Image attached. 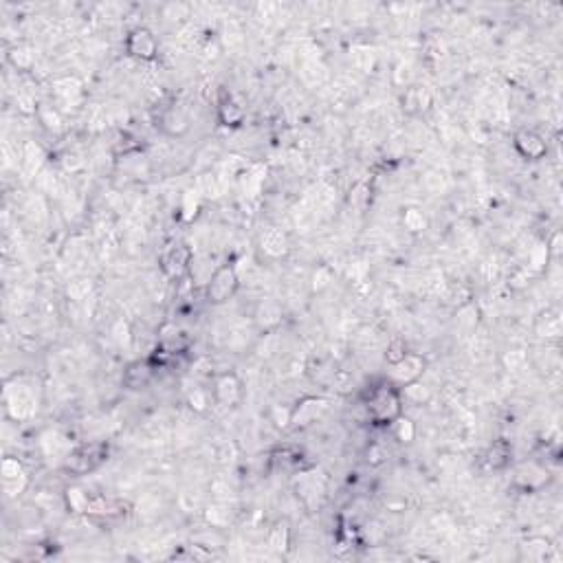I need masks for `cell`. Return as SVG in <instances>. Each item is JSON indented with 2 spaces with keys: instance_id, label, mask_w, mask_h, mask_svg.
Here are the masks:
<instances>
[{
  "instance_id": "6da1fadb",
  "label": "cell",
  "mask_w": 563,
  "mask_h": 563,
  "mask_svg": "<svg viewBox=\"0 0 563 563\" xmlns=\"http://www.w3.org/2000/svg\"><path fill=\"white\" fill-rule=\"evenodd\" d=\"M403 396L390 381H381L366 394V412L378 427H390L398 416H403Z\"/></svg>"
},
{
  "instance_id": "7a4b0ae2",
  "label": "cell",
  "mask_w": 563,
  "mask_h": 563,
  "mask_svg": "<svg viewBox=\"0 0 563 563\" xmlns=\"http://www.w3.org/2000/svg\"><path fill=\"white\" fill-rule=\"evenodd\" d=\"M240 288V276L238 268H235L231 262H225L218 268L211 271V276L205 282V299L211 306H223L229 299L235 297Z\"/></svg>"
},
{
  "instance_id": "3957f363",
  "label": "cell",
  "mask_w": 563,
  "mask_h": 563,
  "mask_svg": "<svg viewBox=\"0 0 563 563\" xmlns=\"http://www.w3.org/2000/svg\"><path fill=\"white\" fill-rule=\"evenodd\" d=\"M106 460H108V445L90 443L73 449L64 460V469L70 471L73 476H86L97 471Z\"/></svg>"
},
{
  "instance_id": "277c9868",
  "label": "cell",
  "mask_w": 563,
  "mask_h": 563,
  "mask_svg": "<svg viewBox=\"0 0 563 563\" xmlns=\"http://www.w3.org/2000/svg\"><path fill=\"white\" fill-rule=\"evenodd\" d=\"M192 264H194V253L185 242H172L170 247L163 249L161 258H159L161 273L166 276L170 282L183 280L190 273Z\"/></svg>"
},
{
  "instance_id": "5b68a950",
  "label": "cell",
  "mask_w": 563,
  "mask_h": 563,
  "mask_svg": "<svg viewBox=\"0 0 563 563\" xmlns=\"http://www.w3.org/2000/svg\"><path fill=\"white\" fill-rule=\"evenodd\" d=\"M125 56L137 62H154L159 58V40L152 29L148 27H135L128 31L123 40Z\"/></svg>"
},
{
  "instance_id": "8992f818",
  "label": "cell",
  "mask_w": 563,
  "mask_h": 563,
  "mask_svg": "<svg viewBox=\"0 0 563 563\" xmlns=\"http://www.w3.org/2000/svg\"><path fill=\"white\" fill-rule=\"evenodd\" d=\"M211 392H214L216 405H221L225 409H233V407H238L245 401V383H242V378L235 374V372H229V370L216 374Z\"/></svg>"
},
{
  "instance_id": "52a82bcc",
  "label": "cell",
  "mask_w": 563,
  "mask_h": 563,
  "mask_svg": "<svg viewBox=\"0 0 563 563\" xmlns=\"http://www.w3.org/2000/svg\"><path fill=\"white\" fill-rule=\"evenodd\" d=\"M427 370V359L419 352H407V357L403 361L394 363L390 366V383H394L396 388H405L414 381H421L423 374Z\"/></svg>"
},
{
  "instance_id": "ba28073f",
  "label": "cell",
  "mask_w": 563,
  "mask_h": 563,
  "mask_svg": "<svg viewBox=\"0 0 563 563\" xmlns=\"http://www.w3.org/2000/svg\"><path fill=\"white\" fill-rule=\"evenodd\" d=\"M435 99L433 93L423 84H412L401 93V111L407 117H425L431 113Z\"/></svg>"
},
{
  "instance_id": "9c48e42d",
  "label": "cell",
  "mask_w": 563,
  "mask_h": 563,
  "mask_svg": "<svg viewBox=\"0 0 563 563\" xmlns=\"http://www.w3.org/2000/svg\"><path fill=\"white\" fill-rule=\"evenodd\" d=\"M513 148L524 161H531V163L548 156V141L537 130H528V128H521L513 135Z\"/></svg>"
},
{
  "instance_id": "30bf717a",
  "label": "cell",
  "mask_w": 563,
  "mask_h": 563,
  "mask_svg": "<svg viewBox=\"0 0 563 563\" xmlns=\"http://www.w3.org/2000/svg\"><path fill=\"white\" fill-rule=\"evenodd\" d=\"M216 121L229 130L242 128V123L247 121L245 106L227 90H221V95L216 99Z\"/></svg>"
},
{
  "instance_id": "8fae6325",
  "label": "cell",
  "mask_w": 563,
  "mask_h": 563,
  "mask_svg": "<svg viewBox=\"0 0 563 563\" xmlns=\"http://www.w3.org/2000/svg\"><path fill=\"white\" fill-rule=\"evenodd\" d=\"M154 374H156V363L150 357L135 359V361L128 363V366H125L123 376H121V383H123L125 390L137 392V390L148 388L152 383Z\"/></svg>"
},
{
  "instance_id": "7c38bea8",
  "label": "cell",
  "mask_w": 563,
  "mask_h": 563,
  "mask_svg": "<svg viewBox=\"0 0 563 563\" xmlns=\"http://www.w3.org/2000/svg\"><path fill=\"white\" fill-rule=\"evenodd\" d=\"M190 125H192L190 115L180 106H166L156 119V128L166 137H172V139L185 137L190 132Z\"/></svg>"
},
{
  "instance_id": "4fadbf2b",
  "label": "cell",
  "mask_w": 563,
  "mask_h": 563,
  "mask_svg": "<svg viewBox=\"0 0 563 563\" xmlns=\"http://www.w3.org/2000/svg\"><path fill=\"white\" fill-rule=\"evenodd\" d=\"M535 335L546 341H559L563 335V315L557 306H548L535 319Z\"/></svg>"
},
{
  "instance_id": "5bb4252c",
  "label": "cell",
  "mask_w": 563,
  "mask_h": 563,
  "mask_svg": "<svg viewBox=\"0 0 563 563\" xmlns=\"http://www.w3.org/2000/svg\"><path fill=\"white\" fill-rule=\"evenodd\" d=\"M550 482V474L539 464H524L521 469H517L513 484L524 493H535L541 491L543 486H548Z\"/></svg>"
},
{
  "instance_id": "9a60e30c",
  "label": "cell",
  "mask_w": 563,
  "mask_h": 563,
  "mask_svg": "<svg viewBox=\"0 0 563 563\" xmlns=\"http://www.w3.org/2000/svg\"><path fill=\"white\" fill-rule=\"evenodd\" d=\"M513 460V445L506 438H497L484 453V466L488 471H504L511 466Z\"/></svg>"
},
{
  "instance_id": "2e32d148",
  "label": "cell",
  "mask_w": 563,
  "mask_h": 563,
  "mask_svg": "<svg viewBox=\"0 0 563 563\" xmlns=\"http://www.w3.org/2000/svg\"><path fill=\"white\" fill-rule=\"evenodd\" d=\"M282 306L278 302H260L256 306V313H253V321H256V326L262 330V333H268V330H276L278 326L282 323Z\"/></svg>"
},
{
  "instance_id": "e0dca14e",
  "label": "cell",
  "mask_w": 563,
  "mask_h": 563,
  "mask_svg": "<svg viewBox=\"0 0 563 563\" xmlns=\"http://www.w3.org/2000/svg\"><path fill=\"white\" fill-rule=\"evenodd\" d=\"M0 478H3V488L13 495V486L18 488V493L27 486V474L25 466L18 462L16 458H5L3 464H0Z\"/></svg>"
},
{
  "instance_id": "ac0fdd59",
  "label": "cell",
  "mask_w": 563,
  "mask_h": 563,
  "mask_svg": "<svg viewBox=\"0 0 563 563\" xmlns=\"http://www.w3.org/2000/svg\"><path fill=\"white\" fill-rule=\"evenodd\" d=\"M260 247L262 251L266 253L268 258H273V260H280L284 258L288 249H290V242H288V235L278 229V227H271L262 233V238H260Z\"/></svg>"
},
{
  "instance_id": "d6986e66",
  "label": "cell",
  "mask_w": 563,
  "mask_h": 563,
  "mask_svg": "<svg viewBox=\"0 0 563 563\" xmlns=\"http://www.w3.org/2000/svg\"><path fill=\"white\" fill-rule=\"evenodd\" d=\"M401 223H403L405 231H409L412 235H421L429 227V221H427L425 211L419 209V207H405L401 211Z\"/></svg>"
},
{
  "instance_id": "ffe728a7",
  "label": "cell",
  "mask_w": 563,
  "mask_h": 563,
  "mask_svg": "<svg viewBox=\"0 0 563 563\" xmlns=\"http://www.w3.org/2000/svg\"><path fill=\"white\" fill-rule=\"evenodd\" d=\"M401 390V396H403V403H412V405H427L431 401V388L423 383L421 381H414V383L405 385V388H398Z\"/></svg>"
},
{
  "instance_id": "44dd1931",
  "label": "cell",
  "mask_w": 563,
  "mask_h": 563,
  "mask_svg": "<svg viewBox=\"0 0 563 563\" xmlns=\"http://www.w3.org/2000/svg\"><path fill=\"white\" fill-rule=\"evenodd\" d=\"M90 497L82 486H68L64 491V502H66V508L70 513L75 515H86L88 513V506H90Z\"/></svg>"
},
{
  "instance_id": "7402d4cb",
  "label": "cell",
  "mask_w": 563,
  "mask_h": 563,
  "mask_svg": "<svg viewBox=\"0 0 563 563\" xmlns=\"http://www.w3.org/2000/svg\"><path fill=\"white\" fill-rule=\"evenodd\" d=\"M7 62L16 70H31L35 64V56L27 44H13L7 49Z\"/></svg>"
},
{
  "instance_id": "603a6c76",
  "label": "cell",
  "mask_w": 563,
  "mask_h": 563,
  "mask_svg": "<svg viewBox=\"0 0 563 563\" xmlns=\"http://www.w3.org/2000/svg\"><path fill=\"white\" fill-rule=\"evenodd\" d=\"M392 429V435H394V440L396 443H401V445H412L416 440V435H419V429H416V423L412 419H407V416H398V419L390 425Z\"/></svg>"
},
{
  "instance_id": "cb8c5ba5",
  "label": "cell",
  "mask_w": 563,
  "mask_h": 563,
  "mask_svg": "<svg viewBox=\"0 0 563 563\" xmlns=\"http://www.w3.org/2000/svg\"><path fill=\"white\" fill-rule=\"evenodd\" d=\"M266 543L271 550L276 552H286L288 550V543H290V528L286 521H278L273 528L268 531V537H266Z\"/></svg>"
},
{
  "instance_id": "d4e9b609",
  "label": "cell",
  "mask_w": 563,
  "mask_h": 563,
  "mask_svg": "<svg viewBox=\"0 0 563 563\" xmlns=\"http://www.w3.org/2000/svg\"><path fill=\"white\" fill-rule=\"evenodd\" d=\"M35 115H38V119H40V123H42V128L49 130V132H60V130L64 128V119H62V115H60L58 108L40 104L38 113H35Z\"/></svg>"
},
{
  "instance_id": "484cf974",
  "label": "cell",
  "mask_w": 563,
  "mask_h": 563,
  "mask_svg": "<svg viewBox=\"0 0 563 563\" xmlns=\"http://www.w3.org/2000/svg\"><path fill=\"white\" fill-rule=\"evenodd\" d=\"M409 352V346H407V341L401 339V337H394L390 343H388V348H385V361H388V366H394V363L398 361H403Z\"/></svg>"
},
{
  "instance_id": "4316f807",
  "label": "cell",
  "mask_w": 563,
  "mask_h": 563,
  "mask_svg": "<svg viewBox=\"0 0 563 563\" xmlns=\"http://www.w3.org/2000/svg\"><path fill=\"white\" fill-rule=\"evenodd\" d=\"M56 88V95L62 97V99H73V97H78L82 93V84L80 80L75 78H62V80H56V84H53Z\"/></svg>"
},
{
  "instance_id": "83f0119b",
  "label": "cell",
  "mask_w": 563,
  "mask_h": 563,
  "mask_svg": "<svg viewBox=\"0 0 563 563\" xmlns=\"http://www.w3.org/2000/svg\"><path fill=\"white\" fill-rule=\"evenodd\" d=\"M90 293H93V282L86 280V278L73 280V282L66 286V295H68V299H73V302H82V299H86Z\"/></svg>"
},
{
  "instance_id": "f1b7e54d",
  "label": "cell",
  "mask_w": 563,
  "mask_h": 563,
  "mask_svg": "<svg viewBox=\"0 0 563 563\" xmlns=\"http://www.w3.org/2000/svg\"><path fill=\"white\" fill-rule=\"evenodd\" d=\"M550 264V256H548V249L546 245H539L531 251V258H528V268L535 271V273H543V271L548 268Z\"/></svg>"
},
{
  "instance_id": "f546056e",
  "label": "cell",
  "mask_w": 563,
  "mask_h": 563,
  "mask_svg": "<svg viewBox=\"0 0 563 563\" xmlns=\"http://www.w3.org/2000/svg\"><path fill=\"white\" fill-rule=\"evenodd\" d=\"M187 405L190 409H194L196 414H205L211 405V398H209V392L207 390H201L196 388L187 394Z\"/></svg>"
},
{
  "instance_id": "4dcf8cb0",
  "label": "cell",
  "mask_w": 563,
  "mask_h": 563,
  "mask_svg": "<svg viewBox=\"0 0 563 563\" xmlns=\"http://www.w3.org/2000/svg\"><path fill=\"white\" fill-rule=\"evenodd\" d=\"M271 423H273L276 429H288L293 425V407H282V405H276L271 409Z\"/></svg>"
},
{
  "instance_id": "1f68e13d",
  "label": "cell",
  "mask_w": 563,
  "mask_h": 563,
  "mask_svg": "<svg viewBox=\"0 0 563 563\" xmlns=\"http://www.w3.org/2000/svg\"><path fill=\"white\" fill-rule=\"evenodd\" d=\"M23 159H25V166L29 170H38L40 168V163L44 159L42 150H40V145H35V143H25V152H23Z\"/></svg>"
},
{
  "instance_id": "d6a6232c",
  "label": "cell",
  "mask_w": 563,
  "mask_h": 563,
  "mask_svg": "<svg viewBox=\"0 0 563 563\" xmlns=\"http://www.w3.org/2000/svg\"><path fill=\"white\" fill-rule=\"evenodd\" d=\"M526 361H528V357H526V350H519V348L508 350V352H504V357H502L504 368H506V370H511V372H517Z\"/></svg>"
},
{
  "instance_id": "836d02e7",
  "label": "cell",
  "mask_w": 563,
  "mask_h": 563,
  "mask_svg": "<svg viewBox=\"0 0 563 563\" xmlns=\"http://www.w3.org/2000/svg\"><path fill=\"white\" fill-rule=\"evenodd\" d=\"M561 242H563V233H561L559 229H557V231H552V235H550V238L546 240V249H548L550 262L561 258Z\"/></svg>"
},
{
  "instance_id": "e575fe53",
  "label": "cell",
  "mask_w": 563,
  "mask_h": 563,
  "mask_svg": "<svg viewBox=\"0 0 563 563\" xmlns=\"http://www.w3.org/2000/svg\"><path fill=\"white\" fill-rule=\"evenodd\" d=\"M330 282H333V273H330V268H326V266H321V268H317V273L313 276V290H323V288H328L330 286Z\"/></svg>"
},
{
  "instance_id": "d590c367",
  "label": "cell",
  "mask_w": 563,
  "mask_h": 563,
  "mask_svg": "<svg viewBox=\"0 0 563 563\" xmlns=\"http://www.w3.org/2000/svg\"><path fill=\"white\" fill-rule=\"evenodd\" d=\"M366 456H368V462H370L372 466H378V464H383V462H385L388 453H385V449L381 447V445L372 443V445L368 447V451H366Z\"/></svg>"
},
{
  "instance_id": "8d00e7d4",
  "label": "cell",
  "mask_w": 563,
  "mask_h": 563,
  "mask_svg": "<svg viewBox=\"0 0 563 563\" xmlns=\"http://www.w3.org/2000/svg\"><path fill=\"white\" fill-rule=\"evenodd\" d=\"M113 337L119 346H128L130 343V326L128 321H117V326L113 328Z\"/></svg>"
}]
</instances>
